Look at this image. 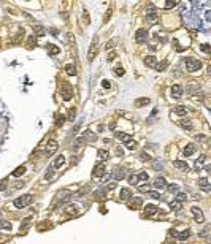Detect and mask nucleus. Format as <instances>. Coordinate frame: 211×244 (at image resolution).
Wrapping results in <instances>:
<instances>
[{
	"instance_id": "f257e3e1",
	"label": "nucleus",
	"mask_w": 211,
	"mask_h": 244,
	"mask_svg": "<svg viewBox=\"0 0 211 244\" xmlns=\"http://www.w3.org/2000/svg\"><path fill=\"white\" fill-rule=\"evenodd\" d=\"M30 203H32V195H30V194H25V195H22V196H19V198L14 200L13 205H14V208H19V209H22V208L29 206Z\"/></svg>"
},
{
	"instance_id": "f03ea898",
	"label": "nucleus",
	"mask_w": 211,
	"mask_h": 244,
	"mask_svg": "<svg viewBox=\"0 0 211 244\" xmlns=\"http://www.w3.org/2000/svg\"><path fill=\"white\" fill-rule=\"evenodd\" d=\"M186 67H187V70L189 71H197L202 68V62H200L198 59H192V57H187L186 60Z\"/></svg>"
},
{
	"instance_id": "7ed1b4c3",
	"label": "nucleus",
	"mask_w": 211,
	"mask_h": 244,
	"mask_svg": "<svg viewBox=\"0 0 211 244\" xmlns=\"http://www.w3.org/2000/svg\"><path fill=\"white\" fill-rule=\"evenodd\" d=\"M191 211H192V214H194V217H195V222H198V224L205 222V216H203L202 209H200L198 206H192V208H191Z\"/></svg>"
},
{
	"instance_id": "20e7f679",
	"label": "nucleus",
	"mask_w": 211,
	"mask_h": 244,
	"mask_svg": "<svg viewBox=\"0 0 211 244\" xmlns=\"http://www.w3.org/2000/svg\"><path fill=\"white\" fill-rule=\"evenodd\" d=\"M146 21H148L149 24L157 22V13H156L154 6H149V8H148V11H146Z\"/></svg>"
},
{
	"instance_id": "39448f33",
	"label": "nucleus",
	"mask_w": 211,
	"mask_h": 244,
	"mask_svg": "<svg viewBox=\"0 0 211 244\" xmlns=\"http://www.w3.org/2000/svg\"><path fill=\"white\" fill-rule=\"evenodd\" d=\"M73 97V89H72V86L70 84H65L62 86V98L64 100H70V98Z\"/></svg>"
},
{
	"instance_id": "423d86ee",
	"label": "nucleus",
	"mask_w": 211,
	"mask_h": 244,
	"mask_svg": "<svg viewBox=\"0 0 211 244\" xmlns=\"http://www.w3.org/2000/svg\"><path fill=\"white\" fill-rule=\"evenodd\" d=\"M97 49H99V46H97V38H94L92 45H90V48H89V52H87V60H90V62L94 60V57H95V54H97Z\"/></svg>"
},
{
	"instance_id": "0eeeda50",
	"label": "nucleus",
	"mask_w": 211,
	"mask_h": 244,
	"mask_svg": "<svg viewBox=\"0 0 211 244\" xmlns=\"http://www.w3.org/2000/svg\"><path fill=\"white\" fill-rule=\"evenodd\" d=\"M135 41H137V43H144V41H148V30H144V29L137 30V34H135Z\"/></svg>"
},
{
	"instance_id": "6e6552de",
	"label": "nucleus",
	"mask_w": 211,
	"mask_h": 244,
	"mask_svg": "<svg viewBox=\"0 0 211 244\" xmlns=\"http://www.w3.org/2000/svg\"><path fill=\"white\" fill-rule=\"evenodd\" d=\"M105 171H107V166H105V163L103 162H100L99 165H95V168H94V171H92V176L94 178H100V176H103L105 174Z\"/></svg>"
},
{
	"instance_id": "1a4fd4ad",
	"label": "nucleus",
	"mask_w": 211,
	"mask_h": 244,
	"mask_svg": "<svg viewBox=\"0 0 211 244\" xmlns=\"http://www.w3.org/2000/svg\"><path fill=\"white\" fill-rule=\"evenodd\" d=\"M125 176H127V171L124 168H119V166H118V168L113 170V178H114L116 181H122Z\"/></svg>"
},
{
	"instance_id": "9d476101",
	"label": "nucleus",
	"mask_w": 211,
	"mask_h": 244,
	"mask_svg": "<svg viewBox=\"0 0 211 244\" xmlns=\"http://www.w3.org/2000/svg\"><path fill=\"white\" fill-rule=\"evenodd\" d=\"M173 165H175V168H178L179 171H187L189 170V165L186 162H183V160H175Z\"/></svg>"
},
{
	"instance_id": "9b49d317",
	"label": "nucleus",
	"mask_w": 211,
	"mask_h": 244,
	"mask_svg": "<svg viewBox=\"0 0 211 244\" xmlns=\"http://www.w3.org/2000/svg\"><path fill=\"white\" fill-rule=\"evenodd\" d=\"M198 185H200V189L202 190H205V192H210V181L206 179V178H200L198 179Z\"/></svg>"
},
{
	"instance_id": "f8f14e48",
	"label": "nucleus",
	"mask_w": 211,
	"mask_h": 244,
	"mask_svg": "<svg viewBox=\"0 0 211 244\" xmlns=\"http://www.w3.org/2000/svg\"><path fill=\"white\" fill-rule=\"evenodd\" d=\"M152 185H154L156 189H165L167 187V182H165V179H163V178H156L154 179V182H152Z\"/></svg>"
},
{
	"instance_id": "ddd939ff",
	"label": "nucleus",
	"mask_w": 211,
	"mask_h": 244,
	"mask_svg": "<svg viewBox=\"0 0 211 244\" xmlns=\"http://www.w3.org/2000/svg\"><path fill=\"white\" fill-rule=\"evenodd\" d=\"M144 64H146L149 68H156V65H157V59H156L154 56H148V57H144Z\"/></svg>"
},
{
	"instance_id": "4468645a",
	"label": "nucleus",
	"mask_w": 211,
	"mask_h": 244,
	"mask_svg": "<svg viewBox=\"0 0 211 244\" xmlns=\"http://www.w3.org/2000/svg\"><path fill=\"white\" fill-rule=\"evenodd\" d=\"M130 195H132V194H130L129 189H121V192H119V198H121L122 201H127V200H130V198H132Z\"/></svg>"
},
{
	"instance_id": "2eb2a0df",
	"label": "nucleus",
	"mask_w": 211,
	"mask_h": 244,
	"mask_svg": "<svg viewBox=\"0 0 211 244\" xmlns=\"http://www.w3.org/2000/svg\"><path fill=\"white\" fill-rule=\"evenodd\" d=\"M97 157H99L102 162H105V160L110 159V152L105 151V149H99V151H97Z\"/></svg>"
},
{
	"instance_id": "dca6fc26",
	"label": "nucleus",
	"mask_w": 211,
	"mask_h": 244,
	"mask_svg": "<svg viewBox=\"0 0 211 244\" xmlns=\"http://www.w3.org/2000/svg\"><path fill=\"white\" fill-rule=\"evenodd\" d=\"M172 94L176 98H179L181 95H183V87H181L179 84H175V86H172Z\"/></svg>"
},
{
	"instance_id": "f3484780",
	"label": "nucleus",
	"mask_w": 211,
	"mask_h": 244,
	"mask_svg": "<svg viewBox=\"0 0 211 244\" xmlns=\"http://www.w3.org/2000/svg\"><path fill=\"white\" fill-rule=\"evenodd\" d=\"M149 103H151V100H149L148 97H144V98H137V100H135V106H138V108L146 106V105H149Z\"/></svg>"
},
{
	"instance_id": "a211bd4d",
	"label": "nucleus",
	"mask_w": 211,
	"mask_h": 244,
	"mask_svg": "<svg viewBox=\"0 0 211 244\" xmlns=\"http://www.w3.org/2000/svg\"><path fill=\"white\" fill-rule=\"evenodd\" d=\"M156 213H157V206H154V205L144 206V214H146V216H154Z\"/></svg>"
},
{
	"instance_id": "6ab92c4d",
	"label": "nucleus",
	"mask_w": 211,
	"mask_h": 244,
	"mask_svg": "<svg viewBox=\"0 0 211 244\" xmlns=\"http://www.w3.org/2000/svg\"><path fill=\"white\" fill-rule=\"evenodd\" d=\"M46 49H48L49 56H56V54H59V48H57L56 45H53V43H48V45H46Z\"/></svg>"
},
{
	"instance_id": "aec40b11",
	"label": "nucleus",
	"mask_w": 211,
	"mask_h": 244,
	"mask_svg": "<svg viewBox=\"0 0 211 244\" xmlns=\"http://www.w3.org/2000/svg\"><path fill=\"white\" fill-rule=\"evenodd\" d=\"M64 163H65V157H64V155H59V157L54 160V163H53L51 166H53V168L56 170V168H60V166H62Z\"/></svg>"
},
{
	"instance_id": "412c9836",
	"label": "nucleus",
	"mask_w": 211,
	"mask_h": 244,
	"mask_svg": "<svg viewBox=\"0 0 211 244\" xmlns=\"http://www.w3.org/2000/svg\"><path fill=\"white\" fill-rule=\"evenodd\" d=\"M48 149H46V154H53L54 151L57 149V143H56V140H51V141H48Z\"/></svg>"
},
{
	"instance_id": "4be33fe9",
	"label": "nucleus",
	"mask_w": 211,
	"mask_h": 244,
	"mask_svg": "<svg viewBox=\"0 0 211 244\" xmlns=\"http://www.w3.org/2000/svg\"><path fill=\"white\" fill-rule=\"evenodd\" d=\"M179 125L183 127V129H186V130H192V129H194V125H192V122L189 121V119H181Z\"/></svg>"
},
{
	"instance_id": "5701e85b",
	"label": "nucleus",
	"mask_w": 211,
	"mask_h": 244,
	"mask_svg": "<svg viewBox=\"0 0 211 244\" xmlns=\"http://www.w3.org/2000/svg\"><path fill=\"white\" fill-rule=\"evenodd\" d=\"M184 155H186V157H189V155H192L195 152V144H187L186 148H184Z\"/></svg>"
},
{
	"instance_id": "b1692460",
	"label": "nucleus",
	"mask_w": 211,
	"mask_h": 244,
	"mask_svg": "<svg viewBox=\"0 0 211 244\" xmlns=\"http://www.w3.org/2000/svg\"><path fill=\"white\" fill-rule=\"evenodd\" d=\"M189 236H191V230H183V231H179L176 235V238L181 239V241H184V239H187Z\"/></svg>"
},
{
	"instance_id": "393cba45",
	"label": "nucleus",
	"mask_w": 211,
	"mask_h": 244,
	"mask_svg": "<svg viewBox=\"0 0 211 244\" xmlns=\"http://www.w3.org/2000/svg\"><path fill=\"white\" fill-rule=\"evenodd\" d=\"M143 205V200L141 198H130V208L135 209V206H141Z\"/></svg>"
},
{
	"instance_id": "a878e982",
	"label": "nucleus",
	"mask_w": 211,
	"mask_h": 244,
	"mask_svg": "<svg viewBox=\"0 0 211 244\" xmlns=\"http://www.w3.org/2000/svg\"><path fill=\"white\" fill-rule=\"evenodd\" d=\"M65 71H67L68 75L75 76V75H76V68H75V65H73V64H67V65H65Z\"/></svg>"
},
{
	"instance_id": "bb28decb",
	"label": "nucleus",
	"mask_w": 211,
	"mask_h": 244,
	"mask_svg": "<svg viewBox=\"0 0 211 244\" xmlns=\"http://www.w3.org/2000/svg\"><path fill=\"white\" fill-rule=\"evenodd\" d=\"M116 138H118V140H121V141H129L130 140V136L127 133H124V132H116Z\"/></svg>"
},
{
	"instance_id": "cd10ccee",
	"label": "nucleus",
	"mask_w": 211,
	"mask_h": 244,
	"mask_svg": "<svg viewBox=\"0 0 211 244\" xmlns=\"http://www.w3.org/2000/svg\"><path fill=\"white\" fill-rule=\"evenodd\" d=\"M86 141H87V140H86L84 136H79V138H76V140H75V143H73V144H75V148L78 149V148H81L83 144H86Z\"/></svg>"
},
{
	"instance_id": "c85d7f7f",
	"label": "nucleus",
	"mask_w": 211,
	"mask_h": 244,
	"mask_svg": "<svg viewBox=\"0 0 211 244\" xmlns=\"http://www.w3.org/2000/svg\"><path fill=\"white\" fill-rule=\"evenodd\" d=\"M170 208L175 211H181V208H183V203H179V201H176V200H173L172 203H170Z\"/></svg>"
},
{
	"instance_id": "c756f323",
	"label": "nucleus",
	"mask_w": 211,
	"mask_h": 244,
	"mask_svg": "<svg viewBox=\"0 0 211 244\" xmlns=\"http://www.w3.org/2000/svg\"><path fill=\"white\" fill-rule=\"evenodd\" d=\"M175 113L179 114V116H186L187 114V110H186V106H176V108H175Z\"/></svg>"
},
{
	"instance_id": "7c9ffc66",
	"label": "nucleus",
	"mask_w": 211,
	"mask_h": 244,
	"mask_svg": "<svg viewBox=\"0 0 211 244\" xmlns=\"http://www.w3.org/2000/svg\"><path fill=\"white\" fill-rule=\"evenodd\" d=\"M167 65H168V62H167V60H163V62H161V64H157V65H156V70H157V71H162V70H165V67H167Z\"/></svg>"
},
{
	"instance_id": "2f4dec72",
	"label": "nucleus",
	"mask_w": 211,
	"mask_h": 244,
	"mask_svg": "<svg viewBox=\"0 0 211 244\" xmlns=\"http://www.w3.org/2000/svg\"><path fill=\"white\" fill-rule=\"evenodd\" d=\"M83 136H84L86 140H95V135L90 132V130H86V132L83 133Z\"/></svg>"
},
{
	"instance_id": "473e14b6",
	"label": "nucleus",
	"mask_w": 211,
	"mask_h": 244,
	"mask_svg": "<svg viewBox=\"0 0 211 244\" xmlns=\"http://www.w3.org/2000/svg\"><path fill=\"white\" fill-rule=\"evenodd\" d=\"M186 198H187V196H186V194H183V192H178V194H176V201L183 203Z\"/></svg>"
},
{
	"instance_id": "72a5a7b5",
	"label": "nucleus",
	"mask_w": 211,
	"mask_h": 244,
	"mask_svg": "<svg viewBox=\"0 0 211 244\" xmlns=\"http://www.w3.org/2000/svg\"><path fill=\"white\" fill-rule=\"evenodd\" d=\"M35 34H37L38 37H41V35H45V29H43L41 25H35Z\"/></svg>"
},
{
	"instance_id": "f704fd0d",
	"label": "nucleus",
	"mask_w": 211,
	"mask_h": 244,
	"mask_svg": "<svg viewBox=\"0 0 211 244\" xmlns=\"http://www.w3.org/2000/svg\"><path fill=\"white\" fill-rule=\"evenodd\" d=\"M25 173V166H19V168H18L16 171H14V173H13V176H21V174H24Z\"/></svg>"
},
{
	"instance_id": "c9c22d12",
	"label": "nucleus",
	"mask_w": 211,
	"mask_h": 244,
	"mask_svg": "<svg viewBox=\"0 0 211 244\" xmlns=\"http://www.w3.org/2000/svg\"><path fill=\"white\" fill-rule=\"evenodd\" d=\"M137 178H138V181H148V179H149V176H148V173H146V171H143V173H140Z\"/></svg>"
},
{
	"instance_id": "e433bc0d",
	"label": "nucleus",
	"mask_w": 211,
	"mask_h": 244,
	"mask_svg": "<svg viewBox=\"0 0 211 244\" xmlns=\"http://www.w3.org/2000/svg\"><path fill=\"white\" fill-rule=\"evenodd\" d=\"M129 182L132 184V185H137L138 184V178L135 176V174H130V176H129Z\"/></svg>"
},
{
	"instance_id": "4c0bfd02",
	"label": "nucleus",
	"mask_w": 211,
	"mask_h": 244,
	"mask_svg": "<svg viewBox=\"0 0 211 244\" xmlns=\"http://www.w3.org/2000/svg\"><path fill=\"white\" fill-rule=\"evenodd\" d=\"M54 171H56V170H54L53 166H49V168H48V173L45 174V179H51V178H53V174H54Z\"/></svg>"
},
{
	"instance_id": "58836bf2",
	"label": "nucleus",
	"mask_w": 211,
	"mask_h": 244,
	"mask_svg": "<svg viewBox=\"0 0 211 244\" xmlns=\"http://www.w3.org/2000/svg\"><path fill=\"white\" fill-rule=\"evenodd\" d=\"M200 49H202L203 52H206V54H210V51H211V48H210V45H208V43H203V45L200 46Z\"/></svg>"
},
{
	"instance_id": "ea45409f",
	"label": "nucleus",
	"mask_w": 211,
	"mask_h": 244,
	"mask_svg": "<svg viewBox=\"0 0 211 244\" xmlns=\"http://www.w3.org/2000/svg\"><path fill=\"white\" fill-rule=\"evenodd\" d=\"M114 73L118 75V76H122V75L125 73V70L122 67H114Z\"/></svg>"
},
{
	"instance_id": "a19ab883",
	"label": "nucleus",
	"mask_w": 211,
	"mask_h": 244,
	"mask_svg": "<svg viewBox=\"0 0 211 244\" xmlns=\"http://www.w3.org/2000/svg\"><path fill=\"white\" fill-rule=\"evenodd\" d=\"M149 189H151V185H149V184L138 185V190H140V192H149Z\"/></svg>"
},
{
	"instance_id": "79ce46f5",
	"label": "nucleus",
	"mask_w": 211,
	"mask_h": 244,
	"mask_svg": "<svg viewBox=\"0 0 211 244\" xmlns=\"http://www.w3.org/2000/svg\"><path fill=\"white\" fill-rule=\"evenodd\" d=\"M179 2H165V8L167 10H170V8H175V6L178 5Z\"/></svg>"
},
{
	"instance_id": "37998d69",
	"label": "nucleus",
	"mask_w": 211,
	"mask_h": 244,
	"mask_svg": "<svg viewBox=\"0 0 211 244\" xmlns=\"http://www.w3.org/2000/svg\"><path fill=\"white\" fill-rule=\"evenodd\" d=\"M165 189H168V192H172V194L173 192H178V185L176 184H170V185H167Z\"/></svg>"
},
{
	"instance_id": "c03bdc74",
	"label": "nucleus",
	"mask_w": 211,
	"mask_h": 244,
	"mask_svg": "<svg viewBox=\"0 0 211 244\" xmlns=\"http://www.w3.org/2000/svg\"><path fill=\"white\" fill-rule=\"evenodd\" d=\"M114 45H116V40H111V41H108V43H107L105 49H107V51H110L111 48H114Z\"/></svg>"
},
{
	"instance_id": "a18cd8bd",
	"label": "nucleus",
	"mask_w": 211,
	"mask_h": 244,
	"mask_svg": "<svg viewBox=\"0 0 211 244\" xmlns=\"http://www.w3.org/2000/svg\"><path fill=\"white\" fill-rule=\"evenodd\" d=\"M205 160H206V157H205V155H202V157H200L197 162H195V166H197V168H200V166H202V163L205 162Z\"/></svg>"
},
{
	"instance_id": "49530a36",
	"label": "nucleus",
	"mask_w": 211,
	"mask_h": 244,
	"mask_svg": "<svg viewBox=\"0 0 211 244\" xmlns=\"http://www.w3.org/2000/svg\"><path fill=\"white\" fill-rule=\"evenodd\" d=\"M148 195L151 196V198H156V200H159V198H161V195H159V192H148Z\"/></svg>"
},
{
	"instance_id": "de8ad7c7",
	"label": "nucleus",
	"mask_w": 211,
	"mask_h": 244,
	"mask_svg": "<svg viewBox=\"0 0 211 244\" xmlns=\"http://www.w3.org/2000/svg\"><path fill=\"white\" fill-rule=\"evenodd\" d=\"M135 146H137V143H135L133 140H129V141H127V148H129V149H135Z\"/></svg>"
},
{
	"instance_id": "09e8293b",
	"label": "nucleus",
	"mask_w": 211,
	"mask_h": 244,
	"mask_svg": "<svg viewBox=\"0 0 211 244\" xmlns=\"http://www.w3.org/2000/svg\"><path fill=\"white\" fill-rule=\"evenodd\" d=\"M208 231H210V227H206L203 231H200V236H202V238H208Z\"/></svg>"
},
{
	"instance_id": "8fccbe9b",
	"label": "nucleus",
	"mask_w": 211,
	"mask_h": 244,
	"mask_svg": "<svg viewBox=\"0 0 211 244\" xmlns=\"http://www.w3.org/2000/svg\"><path fill=\"white\" fill-rule=\"evenodd\" d=\"M154 168L157 170V171H159V170H162V163L159 162V160H156V162H154Z\"/></svg>"
},
{
	"instance_id": "3c124183",
	"label": "nucleus",
	"mask_w": 211,
	"mask_h": 244,
	"mask_svg": "<svg viewBox=\"0 0 211 244\" xmlns=\"http://www.w3.org/2000/svg\"><path fill=\"white\" fill-rule=\"evenodd\" d=\"M64 116H59V117H57V121H56V124H57V125H62V124H64Z\"/></svg>"
},
{
	"instance_id": "603ef678",
	"label": "nucleus",
	"mask_w": 211,
	"mask_h": 244,
	"mask_svg": "<svg viewBox=\"0 0 211 244\" xmlns=\"http://www.w3.org/2000/svg\"><path fill=\"white\" fill-rule=\"evenodd\" d=\"M114 187H116V182H111V184H107V187H105V189H107V190H113Z\"/></svg>"
},
{
	"instance_id": "864d4df0",
	"label": "nucleus",
	"mask_w": 211,
	"mask_h": 244,
	"mask_svg": "<svg viewBox=\"0 0 211 244\" xmlns=\"http://www.w3.org/2000/svg\"><path fill=\"white\" fill-rule=\"evenodd\" d=\"M110 16H111V10H108L107 14H105V17H103V22H107V21H108V17H110Z\"/></svg>"
},
{
	"instance_id": "5fc2aeb1",
	"label": "nucleus",
	"mask_w": 211,
	"mask_h": 244,
	"mask_svg": "<svg viewBox=\"0 0 211 244\" xmlns=\"http://www.w3.org/2000/svg\"><path fill=\"white\" fill-rule=\"evenodd\" d=\"M141 159H143V160H149L151 157H149V155H146V152H141Z\"/></svg>"
},
{
	"instance_id": "6e6d98bb",
	"label": "nucleus",
	"mask_w": 211,
	"mask_h": 244,
	"mask_svg": "<svg viewBox=\"0 0 211 244\" xmlns=\"http://www.w3.org/2000/svg\"><path fill=\"white\" fill-rule=\"evenodd\" d=\"M116 152H118V155H122V157H124V151H121V148L116 149Z\"/></svg>"
},
{
	"instance_id": "4d7b16f0",
	"label": "nucleus",
	"mask_w": 211,
	"mask_h": 244,
	"mask_svg": "<svg viewBox=\"0 0 211 244\" xmlns=\"http://www.w3.org/2000/svg\"><path fill=\"white\" fill-rule=\"evenodd\" d=\"M102 86H103L105 89H108V87H110V82H108V81H103V82H102Z\"/></svg>"
},
{
	"instance_id": "13d9d810",
	"label": "nucleus",
	"mask_w": 211,
	"mask_h": 244,
	"mask_svg": "<svg viewBox=\"0 0 211 244\" xmlns=\"http://www.w3.org/2000/svg\"><path fill=\"white\" fill-rule=\"evenodd\" d=\"M5 187H6V182H5V181H3V182H0V190H3Z\"/></svg>"
},
{
	"instance_id": "bf43d9fd",
	"label": "nucleus",
	"mask_w": 211,
	"mask_h": 244,
	"mask_svg": "<svg viewBox=\"0 0 211 244\" xmlns=\"http://www.w3.org/2000/svg\"><path fill=\"white\" fill-rule=\"evenodd\" d=\"M114 57H116V54H114V52H111L110 56H108V60H113V59H114Z\"/></svg>"
},
{
	"instance_id": "052dcab7",
	"label": "nucleus",
	"mask_w": 211,
	"mask_h": 244,
	"mask_svg": "<svg viewBox=\"0 0 211 244\" xmlns=\"http://www.w3.org/2000/svg\"><path fill=\"white\" fill-rule=\"evenodd\" d=\"M197 140H200V141H205V140H206V138H205V136H203V135H198V136H197Z\"/></svg>"
}]
</instances>
